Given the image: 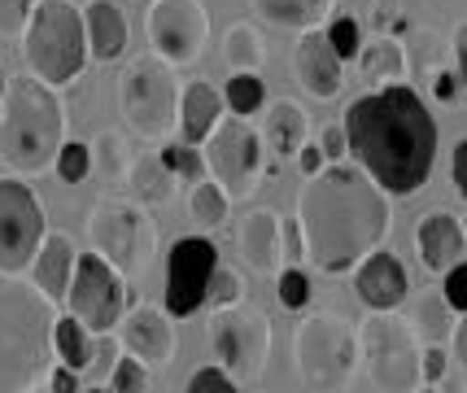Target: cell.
<instances>
[{"instance_id": "cell-1", "label": "cell", "mask_w": 467, "mask_h": 393, "mask_svg": "<svg viewBox=\"0 0 467 393\" xmlns=\"http://www.w3.org/2000/svg\"><path fill=\"white\" fill-rule=\"evenodd\" d=\"M346 153L385 197H415L432 175L441 127L407 83H385L346 109Z\"/></svg>"}, {"instance_id": "cell-2", "label": "cell", "mask_w": 467, "mask_h": 393, "mask_svg": "<svg viewBox=\"0 0 467 393\" xmlns=\"http://www.w3.org/2000/svg\"><path fill=\"white\" fill-rule=\"evenodd\" d=\"M306 258L327 275L354 271L389 236V197L358 166L324 162L297 197Z\"/></svg>"}, {"instance_id": "cell-3", "label": "cell", "mask_w": 467, "mask_h": 393, "mask_svg": "<svg viewBox=\"0 0 467 393\" xmlns=\"http://www.w3.org/2000/svg\"><path fill=\"white\" fill-rule=\"evenodd\" d=\"M66 140V109L57 88L36 75L9 79L0 88V166L14 175H40L53 166Z\"/></svg>"}, {"instance_id": "cell-4", "label": "cell", "mask_w": 467, "mask_h": 393, "mask_svg": "<svg viewBox=\"0 0 467 393\" xmlns=\"http://www.w3.org/2000/svg\"><path fill=\"white\" fill-rule=\"evenodd\" d=\"M53 302L22 275H0V393H31L48 372Z\"/></svg>"}, {"instance_id": "cell-5", "label": "cell", "mask_w": 467, "mask_h": 393, "mask_svg": "<svg viewBox=\"0 0 467 393\" xmlns=\"http://www.w3.org/2000/svg\"><path fill=\"white\" fill-rule=\"evenodd\" d=\"M22 57L31 66V75L48 88L75 79L88 62L79 9L70 0H40L22 26Z\"/></svg>"}, {"instance_id": "cell-6", "label": "cell", "mask_w": 467, "mask_h": 393, "mask_svg": "<svg viewBox=\"0 0 467 393\" xmlns=\"http://www.w3.org/2000/svg\"><path fill=\"white\" fill-rule=\"evenodd\" d=\"M293 363L310 389L332 393L346 389L358 367V328L346 315H306L293 332Z\"/></svg>"}, {"instance_id": "cell-7", "label": "cell", "mask_w": 467, "mask_h": 393, "mask_svg": "<svg viewBox=\"0 0 467 393\" xmlns=\"http://www.w3.org/2000/svg\"><path fill=\"white\" fill-rule=\"evenodd\" d=\"M358 354H363L367 376L376 380L380 393H415L424 385V376H420V336L402 315H371L358 328Z\"/></svg>"}, {"instance_id": "cell-8", "label": "cell", "mask_w": 467, "mask_h": 393, "mask_svg": "<svg viewBox=\"0 0 467 393\" xmlns=\"http://www.w3.org/2000/svg\"><path fill=\"white\" fill-rule=\"evenodd\" d=\"M119 105H122V123L131 127L144 140H162L166 131L175 127V109H180V83L171 75V66L153 53L131 57L122 66L119 79Z\"/></svg>"}, {"instance_id": "cell-9", "label": "cell", "mask_w": 467, "mask_h": 393, "mask_svg": "<svg viewBox=\"0 0 467 393\" xmlns=\"http://www.w3.org/2000/svg\"><path fill=\"white\" fill-rule=\"evenodd\" d=\"M205 336H210V350H214V367H223L232 380L258 376L271 358V324L263 315L244 311L241 302L214 306Z\"/></svg>"}, {"instance_id": "cell-10", "label": "cell", "mask_w": 467, "mask_h": 393, "mask_svg": "<svg viewBox=\"0 0 467 393\" xmlns=\"http://www.w3.org/2000/svg\"><path fill=\"white\" fill-rule=\"evenodd\" d=\"M202 162H205V180L223 188V197H244L258 184V171H263V140L254 136V127L244 119H219L210 127V136L202 140Z\"/></svg>"}, {"instance_id": "cell-11", "label": "cell", "mask_w": 467, "mask_h": 393, "mask_svg": "<svg viewBox=\"0 0 467 393\" xmlns=\"http://www.w3.org/2000/svg\"><path fill=\"white\" fill-rule=\"evenodd\" d=\"M131 293L122 284V275L101 253H83L75 258V271H70V284H66V306L79 319L88 332H109L119 328L122 311H127Z\"/></svg>"}, {"instance_id": "cell-12", "label": "cell", "mask_w": 467, "mask_h": 393, "mask_svg": "<svg viewBox=\"0 0 467 393\" xmlns=\"http://www.w3.org/2000/svg\"><path fill=\"white\" fill-rule=\"evenodd\" d=\"M144 31L153 57H162L166 66H192L210 40V14L202 0H153L144 14Z\"/></svg>"}, {"instance_id": "cell-13", "label": "cell", "mask_w": 467, "mask_h": 393, "mask_svg": "<svg viewBox=\"0 0 467 393\" xmlns=\"http://www.w3.org/2000/svg\"><path fill=\"white\" fill-rule=\"evenodd\" d=\"M44 241V210L18 175L0 180V275H22Z\"/></svg>"}, {"instance_id": "cell-14", "label": "cell", "mask_w": 467, "mask_h": 393, "mask_svg": "<svg viewBox=\"0 0 467 393\" xmlns=\"http://www.w3.org/2000/svg\"><path fill=\"white\" fill-rule=\"evenodd\" d=\"M88 232H92V245L119 275H131V271L144 263V249H149V223H144L140 206L122 202V197H101L92 219H88Z\"/></svg>"}, {"instance_id": "cell-15", "label": "cell", "mask_w": 467, "mask_h": 393, "mask_svg": "<svg viewBox=\"0 0 467 393\" xmlns=\"http://www.w3.org/2000/svg\"><path fill=\"white\" fill-rule=\"evenodd\" d=\"M219 263V249L205 236H183L166 253V293H162V311L171 319H188L192 311L205 306V284L210 271Z\"/></svg>"}, {"instance_id": "cell-16", "label": "cell", "mask_w": 467, "mask_h": 393, "mask_svg": "<svg viewBox=\"0 0 467 393\" xmlns=\"http://www.w3.org/2000/svg\"><path fill=\"white\" fill-rule=\"evenodd\" d=\"M122 346L127 354L144 363V367H171V358H175V346H180V336H175V319L158 306H131V311H122Z\"/></svg>"}, {"instance_id": "cell-17", "label": "cell", "mask_w": 467, "mask_h": 393, "mask_svg": "<svg viewBox=\"0 0 467 393\" xmlns=\"http://www.w3.org/2000/svg\"><path fill=\"white\" fill-rule=\"evenodd\" d=\"M293 70H297V83L315 101H332L346 83V62L332 53V44L319 26H306L297 36V48H293Z\"/></svg>"}, {"instance_id": "cell-18", "label": "cell", "mask_w": 467, "mask_h": 393, "mask_svg": "<svg viewBox=\"0 0 467 393\" xmlns=\"http://www.w3.org/2000/svg\"><path fill=\"white\" fill-rule=\"evenodd\" d=\"M354 293H358V302L367 311H398L410 293V275L402 267V258L371 249L354 271Z\"/></svg>"}, {"instance_id": "cell-19", "label": "cell", "mask_w": 467, "mask_h": 393, "mask_svg": "<svg viewBox=\"0 0 467 393\" xmlns=\"http://www.w3.org/2000/svg\"><path fill=\"white\" fill-rule=\"evenodd\" d=\"M415 245H420V258L432 275H441L446 267L463 263L467 253V236H463V219L459 214H446V210H428L415 228Z\"/></svg>"}, {"instance_id": "cell-20", "label": "cell", "mask_w": 467, "mask_h": 393, "mask_svg": "<svg viewBox=\"0 0 467 393\" xmlns=\"http://www.w3.org/2000/svg\"><path fill=\"white\" fill-rule=\"evenodd\" d=\"M83 18V40H88V53L97 62H119L122 48H127V14H122L114 0H92L88 9H79Z\"/></svg>"}, {"instance_id": "cell-21", "label": "cell", "mask_w": 467, "mask_h": 393, "mask_svg": "<svg viewBox=\"0 0 467 393\" xmlns=\"http://www.w3.org/2000/svg\"><path fill=\"white\" fill-rule=\"evenodd\" d=\"M236 249H241V258L254 271L275 275V271L285 267L280 263V214L275 210H254L236 228Z\"/></svg>"}, {"instance_id": "cell-22", "label": "cell", "mask_w": 467, "mask_h": 393, "mask_svg": "<svg viewBox=\"0 0 467 393\" xmlns=\"http://www.w3.org/2000/svg\"><path fill=\"white\" fill-rule=\"evenodd\" d=\"M75 245H70V236L66 232H44L40 249H36V258H31V284L48 297V302H57L66 297V284H70V271H75Z\"/></svg>"}, {"instance_id": "cell-23", "label": "cell", "mask_w": 467, "mask_h": 393, "mask_svg": "<svg viewBox=\"0 0 467 393\" xmlns=\"http://www.w3.org/2000/svg\"><path fill=\"white\" fill-rule=\"evenodd\" d=\"M223 119V97L210 88L205 79L188 83L180 92V109H175V127H180V136L188 145H202L205 136H210V127Z\"/></svg>"}, {"instance_id": "cell-24", "label": "cell", "mask_w": 467, "mask_h": 393, "mask_svg": "<svg viewBox=\"0 0 467 393\" xmlns=\"http://www.w3.org/2000/svg\"><path fill=\"white\" fill-rule=\"evenodd\" d=\"M306 136H310V119H306L302 105L271 101L266 123H263V145L271 149L275 158H293V153L306 145Z\"/></svg>"}, {"instance_id": "cell-25", "label": "cell", "mask_w": 467, "mask_h": 393, "mask_svg": "<svg viewBox=\"0 0 467 393\" xmlns=\"http://www.w3.org/2000/svg\"><path fill=\"white\" fill-rule=\"evenodd\" d=\"M127 188L136 192V202L140 206H162L166 197H171V188H175V175H171V166L162 162V153H140V158H127Z\"/></svg>"}, {"instance_id": "cell-26", "label": "cell", "mask_w": 467, "mask_h": 393, "mask_svg": "<svg viewBox=\"0 0 467 393\" xmlns=\"http://www.w3.org/2000/svg\"><path fill=\"white\" fill-rule=\"evenodd\" d=\"M367 83H402L407 79V48L398 40H371L367 48H358Z\"/></svg>"}, {"instance_id": "cell-27", "label": "cell", "mask_w": 467, "mask_h": 393, "mask_svg": "<svg viewBox=\"0 0 467 393\" xmlns=\"http://www.w3.org/2000/svg\"><path fill=\"white\" fill-rule=\"evenodd\" d=\"M92 332L83 328L75 315H57L53 319V346L61 354V367H70V372H88L92 367V341H88Z\"/></svg>"}, {"instance_id": "cell-28", "label": "cell", "mask_w": 467, "mask_h": 393, "mask_svg": "<svg viewBox=\"0 0 467 393\" xmlns=\"http://www.w3.org/2000/svg\"><path fill=\"white\" fill-rule=\"evenodd\" d=\"M254 14H263L266 22L275 26H288V31H306L327 14V0H249Z\"/></svg>"}, {"instance_id": "cell-29", "label": "cell", "mask_w": 467, "mask_h": 393, "mask_svg": "<svg viewBox=\"0 0 467 393\" xmlns=\"http://www.w3.org/2000/svg\"><path fill=\"white\" fill-rule=\"evenodd\" d=\"M223 57L232 70H249V75H258L266 62V44L258 36V26L254 22H236L232 31H227L223 40Z\"/></svg>"}, {"instance_id": "cell-30", "label": "cell", "mask_w": 467, "mask_h": 393, "mask_svg": "<svg viewBox=\"0 0 467 393\" xmlns=\"http://www.w3.org/2000/svg\"><path fill=\"white\" fill-rule=\"evenodd\" d=\"M188 219H192L197 228H219V223H227V197L214 180H197V184H192V192H188Z\"/></svg>"}, {"instance_id": "cell-31", "label": "cell", "mask_w": 467, "mask_h": 393, "mask_svg": "<svg viewBox=\"0 0 467 393\" xmlns=\"http://www.w3.org/2000/svg\"><path fill=\"white\" fill-rule=\"evenodd\" d=\"M459 319H463V315H454L446 302H441V293H432L424 306H420V319H415L410 328H415V336H420V346H441L446 332L454 328Z\"/></svg>"}, {"instance_id": "cell-32", "label": "cell", "mask_w": 467, "mask_h": 393, "mask_svg": "<svg viewBox=\"0 0 467 393\" xmlns=\"http://www.w3.org/2000/svg\"><path fill=\"white\" fill-rule=\"evenodd\" d=\"M227 109L236 114V119H249V114H258L266 105V83L258 75H249V70H232V79H227Z\"/></svg>"}, {"instance_id": "cell-33", "label": "cell", "mask_w": 467, "mask_h": 393, "mask_svg": "<svg viewBox=\"0 0 467 393\" xmlns=\"http://www.w3.org/2000/svg\"><path fill=\"white\" fill-rule=\"evenodd\" d=\"M53 171H57L61 184H83L92 175V149L83 140H61L57 158H53Z\"/></svg>"}, {"instance_id": "cell-34", "label": "cell", "mask_w": 467, "mask_h": 393, "mask_svg": "<svg viewBox=\"0 0 467 393\" xmlns=\"http://www.w3.org/2000/svg\"><path fill=\"white\" fill-rule=\"evenodd\" d=\"M162 162L171 166V175H175V180H183V184H197V180H205L202 153H197V145H188V140L166 145L162 149Z\"/></svg>"}, {"instance_id": "cell-35", "label": "cell", "mask_w": 467, "mask_h": 393, "mask_svg": "<svg viewBox=\"0 0 467 393\" xmlns=\"http://www.w3.org/2000/svg\"><path fill=\"white\" fill-rule=\"evenodd\" d=\"M327 44H332V53L341 57V62H349V57H358V48H363V31H358V22L349 18V14H341V18H332L324 26Z\"/></svg>"}, {"instance_id": "cell-36", "label": "cell", "mask_w": 467, "mask_h": 393, "mask_svg": "<svg viewBox=\"0 0 467 393\" xmlns=\"http://www.w3.org/2000/svg\"><path fill=\"white\" fill-rule=\"evenodd\" d=\"M92 149V171H105L109 180H119L122 171H127V149L119 145V131H101L97 136V145Z\"/></svg>"}, {"instance_id": "cell-37", "label": "cell", "mask_w": 467, "mask_h": 393, "mask_svg": "<svg viewBox=\"0 0 467 393\" xmlns=\"http://www.w3.org/2000/svg\"><path fill=\"white\" fill-rule=\"evenodd\" d=\"M232 302H241V275L223 263H214L210 284H205V306H232Z\"/></svg>"}, {"instance_id": "cell-38", "label": "cell", "mask_w": 467, "mask_h": 393, "mask_svg": "<svg viewBox=\"0 0 467 393\" xmlns=\"http://www.w3.org/2000/svg\"><path fill=\"white\" fill-rule=\"evenodd\" d=\"M280 306L306 311L310 306V275L302 267H280Z\"/></svg>"}, {"instance_id": "cell-39", "label": "cell", "mask_w": 467, "mask_h": 393, "mask_svg": "<svg viewBox=\"0 0 467 393\" xmlns=\"http://www.w3.org/2000/svg\"><path fill=\"white\" fill-rule=\"evenodd\" d=\"M109 393H149V367L127 354L119 367L109 372Z\"/></svg>"}, {"instance_id": "cell-40", "label": "cell", "mask_w": 467, "mask_h": 393, "mask_svg": "<svg viewBox=\"0 0 467 393\" xmlns=\"http://www.w3.org/2000/svg\"><path fill=\"white\" fill-rule=\"evenodd\" d=\"M441 302H446L454 315H467V267L454 263V267L441 271Z\"/></svg>"}, {"instance_id": "cell-41", "label": "cell", "mask_w": 467, "mask_h": 393, "mask_svg": "<svg viewBox=\"0 0 467 393\" xmlns=\"http://www.w3.org/2000/svg\"><path fill=\"white\" fill-rule=\"evenodd\" d=\"M302 258H306V236H302L297 214H293V219H280V263H285V267H302Z\"/></svg>"}, {"instance_id": "cell-42", "label": "cell", "mask_w": 467, "mask_h": 393, "mask_svg": "<svg viewBox=\"0 0 467 393\" xmlns=\"http://www.w3.org/2000/svg\"><path fill=\"white\" fill-rule=\"evenodd\" d=\"M31 9H36V0H0V36L18 40L26 18H31Z\"/></svg>"}, {"instance_id": "cell-43", "label": "cell", "mask_w": 467, "mask_h": 393, "mask_svg": "<svg viewBox=\"0 0 467 393\" xmlns=\"http://www.w3.org/2000/svg\"><path fill=\"white\" fill-rule=\"evenodd\" d=\"M188 393H236V380L223 372V367H202L188 380Z\"/></svg>"}, {"instance_id": "cell-44", "label": "cell", "mask_w": 467, "mask_h": 393, "mask_svg": "<svg viewBox=\"0 0 467 393\" xmlns=\"http://www.w3.org/2000/svg\"><path fill=\"white\" fill-rule=\"evenodd\" d=\"M446 367H450V358L441 346H420V376H424L428 385H437L446 376Z\"/></svg>"}, {"instance_id": "cell-45", "label": "cell", "mask_w": 467, "mask_h": 393, "mask_svg": "<svg viewBox=\"0 0 467 393\" xmlns=\"http://www.w3.org/2000/svg\"><path fill=\"white\" fill-rule=\"evenodd\" d=\"M319 153H324V162H341V158H346V131H341V127H324Z\"/></svg>"}, {"instance_id": "cell-46", "label": "cell", "mask_w": 467, "mask_h": 393, "mask_svg": "<svg viewBox=\"0 0 467 393\" xmlns=\"http://www.w3.org/2000/svg\"><path fill=\"white\" fill-rule=\"evenodd\" d=\"M450 171H454V188L467 192V140L454 145V162H450Z\"/></svg>"}, {"instance_id": "cell-47", "label": "cell", "mask_w": 467, "mask_h": 393, "mask_svg": "<svg viewBox=\"0 0 467 393\" xmlns=\"http://www.w3.org/2000/svg\"><path fill=\"white\" fill-rule=\"evenodd\" d=\"M48 389H53V393H79V380H75V372H70V367H53V376H48Z\"/></svg>"}, {"instance_id": "cell-48", "label": "cell", "mask_w": 467, "mask_h": 393, "mask_svg": "<svg viewBox=\"0 0 467 393\" xmlns=\"http://www.w3.org/2000/svg\"><path fill=\"white\" fill-rule=\"evenodd\" d=\"M293 158H297V166H302L306 175H315V171L324 166V153H319V145H302L297 153H293Z\"/></svg>"}, {"instance_id": "cell-49", "label": "cell", "mask_w": 467, "mask_h": 393, "mask_svg": "<svg viewBox=\"0 0 467 393\" xmlns=\"http://www.w3.org/2000/svg\"><path fill=\"white\" fill-rule=\"evenodd\" d=\"M459 79H463L459 70H450V75H437V83H432V92H437L441 101H454V97H459Z\"/></svg>"}, {"instance_id": "cell-50", "label": "cell", "mask_w": 467, "mask_h": 393, "mask_svg": "<svg viewBox=\"0 0 467 393\" xmlns=\"http://www.w3.org/2000/svg\"><path fill=\"white\" fill-rule=\"evenodd\" d=\"M415 393H437V389H415Z\"/></svg>"}, {"instance_id": "cell-51", "label": "cell", "mask_w": 467, "mask_h": 393, "mask_svg": "<svg viewBox=\"0 0 467 393\" xmlns=\"http://www.w3.org/2000/svg\"><path fill=\"white\" fill-rule=\"evenodd\" d=\"M0 88H5V75H0Z\"/></svg>"}, {"instance_id": "cell-52", "label": "cell", "mask_w": 467, "mask_h": 393, "mask_svg": "<svg viewBox=\"0 0 467 393\" xmlns=\"http://www.w3.org/2000/svg\"><path fill=\"white\" fill-rule=\"evenodd\" d=\"M88 393H101V389H88Z\"/></svg>"}]
</instances>
